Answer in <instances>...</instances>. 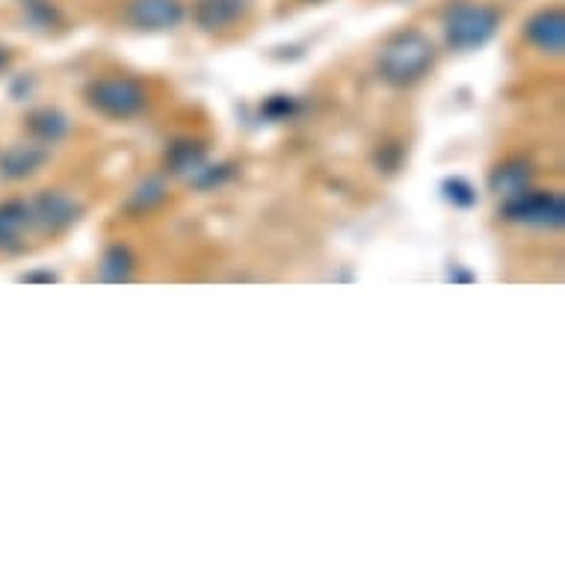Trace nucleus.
<instances>
[{
	"label": "nucleus",
	"instance_id": "1",
	"mask_svg": "<svg viewBox=\"0 0 565 565\" xmlns=\"http://www.w3.org/2000/svg\"><path fill=\"white\" fill-rule=\"evenodd\" d=\"M436 65V45L420 30H399L382 45L380 77L394 89H408L420 84Z\"/></svg>",
	"mask_w": 565,
	"mask_h": 565
},
{
	"label": "nucleus",
	"instance_id": "2",
	"mask_svg": "<svg viewBox=\"0 0 565 565\" xmlns=\"http://www.w3.org/2000/svg\"><path fill=\"white\" fill-rule=\"evenodd\" d=\"M501 10L491 7L486 0H456L450 3L441 19V30H445L447 47L454 51H480L494 39L498 28H501Z\"/></svg>",
	"mask_w": 565,
	"mask_h": 565
},
{
	"label": "nucleus",
	"instance_id": "3",
	"mask_svg": "<svg viewBox=\"0 0 565 565\" xmlns=\"http://www.w3.org/2000/svg\"><path fill=\"white\" fill-rule=\"evenodd\" d=\"M84 102L104 119L128 121L149 107V93L134 77H95L84 89Z\"/></svg>",
	"mask_w": 565,
	"mask_h": 565
},
{
	"label": "nucleus",
	"instance_id": "4",
	"mask_svg": "<svg viewBox=\"0 0 565 565\" xmlns=\"http://www.w3.org/2000/svg\"><path fill=\"white\" fill-rule=\"evenodd\" d=\"M503 220L512 225H527L539 232H556L565 225V202L559 193H527L515 195L510 202H503Z\"/></svg>",
	"mask_w": 565,
	"mask_h": 565
},
{
	"label": "nucleus",
	"instance_id": "5",
	"mask_svg": "<svg viewBox=\"0 0 565 565\" xmlns=\"http://www.w3.org/2000/svg\"><path fill=\"white\" fill-rule=\"evenodd\" d=\"M30 202V216H33V232L36 234H60L72 228L81 214V204L72 195L60 193V190H45V193L33 195Z\"/></svg>",
	"mask_w": 565,
	"mask_h": 565
},
{
	"label": "nucleus",
	"instance_id": "6",
	"mask_svg": "<svg viewBox=\"0 0 565 565\" xmlns=\"http://www.w3.org/2000/svg\"><path fill=\"white\" fill-rule=\"evenodd\" d=\"M121 19L134 30L146 33H167L184 21V3L181 0H128Z\"/></svg>",
	"mask_w": 565,
	"mask_h": 565
},
{
	"label": "nucleus",
	"instance_id": "7",
	"mask_svg": "<svg viewBox=\"0 0 565 565\" xmlns=\"http://www.w3.org/2000/svg\"><path fill=\"white\" fill-rule=\"evenodd\" d=\"M33 232V216H30L28 199H10L0 202V252L15 255L28 249V237Z\"/></svg>",
	"mask_w": 565,
	"mask_h": 565
},
{
	"label": "nucleus",
	"instance_id": "8",
	"mask_svg": "<svg viewBox=\"0 0 565 565\" xmlns=\"http://www.w3.org/2000/svg\"><path fill=\"white\" fill-rule=\"evenodd\" d=\"M524 36L542 54L559 56L565 47V12L559 7L533 12L524 24Z\"/></svg>",
	"mask_w": 565,
	"mask_h": 565
},
{
	"label": "nucleus",
	"instance_id": "9",
	"mask_svg": "<svg viewBox=\"0 0 565 565\" xmlns=\"http://www.w3.org/2000/svg\"><path fill=\"white\" fill-rule=\"evenodd\" d=\"M252 10V0H195L193 19L204 33H223L237 28Z\"/></svg>",
	"mask_w": 565,
	"mask_h": 565
},
{
	"label": "nucleus",
	"instance_id": "10",
	"mask_svg": "<svg viewBox=\"0 0 565 565\" xmlns=\"http://www.w3.org/2000/svg\"><path fill=\"white\" fill-rule=\"evenodd\" d=\"M47 149L39 146V142H19V146H10V149L0 151V178L7 181H24V178H33L39 169L47 163Z\"/></svg>",
	"mask_w": 565,
	"mask_h": 565
},
{
	"label": "nucleus",
	"instance_id": "11",
	"mask_svg": "<svg viewBox=\"0 0 565 565\" xmlns=\"http://www.w3.org/2000/svg\"><path fill=\"white\" fill-rule=\"evenodd\" d=\"M530 184H533V169H530L527 160H507V163H501V167L491 172V193L498 195V199H503V202H510V199H515V195L527 193Z\"/></svg>",
	"mask_w": 565,
	"mask_h": 565
},
{
	"label": "nucleus",
	"instance_id": "12",
	"mask_svg": "<svg viewBox=\"0 0 565 565\" xmlns=\"http://www.w3.org/2000/svg\"><path fill=\"white\" fill-rule=\"evenodd\" d=\"M28 130L30 137L36 139L39 146H54L60 139L68 137L72 130V121L68 116L60 110H51V107H42V110L30 113L28 116Z\"/></svg>",
	"mask_w": 565,
	"mask_h": 565
},
{
	"label": "nucleus",
	"instance_id": "13",
	"mask_svg": "<svg viewBox=\"0 0 565 565\" xmlns=\"http://www.w3.org/2000/svg\"><path fill=\"white\" fill-rule=\"evenodd\" d=\"M134 267H137L134 252H130L125 243H113L110 249L104 252L102 264H98V273H102L104 281H128Z\"/></svg>",
	"mask_w": 565,
	"mask_h": 565
},
{
	"label": "nucleus",
	"instance_id": "14",
	"mask_svg": "<svg viewBox=\"0 0 565 565\" xmlns=\"http://www.w3.org/2000/svg\"><path fill=\"white\" fill-rule=\"evenodd\" d=\"M167 163L175 175H193L195 169L207 163V160H204V149L199 142H175L172 151H169Z\"/></svg>",
	"mask_w": 565,
	"mask_h": 565
},
{
	"label": "nucleus",
	"instance_id": "15",
	"mask_svg": "<svg viewBox=\"0 0 565 565\" xmlns=\"http://www.w3.org/2000/svg\"><path fill=\"white\" fill-rule=\"evenodd\" d=\"M167 199V186L160 184L158 178H149L146 184H139L128 199V207H137V211H151L154 204H160Z\"/></svg>",
	"mask_w": 565,
	"mask_h": 565
},
{
	"label": "nucleus",
	"instance_id": "16",
	"mask_svg": "<svg viewBox=\"0 0 565 565\" xmlns=\"http://www.w3.org/2000/svg\"><path fill=\"white\" fill-rule=\"evenodd\" d=\"M445 190H447V199H450L454 204H459V207H471V204L477 202V193H473V186L468 184V181H462V178H454V181H447Z\"/></svg>",
	"mask_w": 565,
	"mask_h": 565
},
{
	"label": "nucleus",
	"instance_id": "17",
	"mask_svg": "<svg viewBox=\"0 0 565 565\" xmlns=\"http://www.w3.org/2000/svg\"><path fill=\"white\" fill-rule=\"evenodd\" d=\"M10 65H12V51L7 45H0V77L10 72Z\"/></svg>",
	"mask_w": 565,
	"mask_h": 565
},
{
	"label": "nucleus",
	"instance_id": "18",
	"mask_svg": "<svg viewBox=\"0 0 565 565\" xmlns=\"http://www.w3.org/2000/svg\"><path fill=\"white\" fill-rule=\"evenodd\" d=\"M24 281H56L54 273H28V276H21Z\"/></svg>",
	"mask_w": 565,
	"mask_h": 565
},
{
	"label": "nucleus",
	"instance_id": "19",
	"mask_svg": "<svg viewBox=\"0 0 565 565\" xmlns=\"http://www.w3.org/2000/svg\"><path fill=\"white\" fill-rule=\"evenodd\" d=\"M311 3H320V0H311Z\"/></svg>",
	"mask_w": 565,
	"mask_h": 565
},
{
	"label": "nucleus",
	"instance_id": "20",
	"mask_svg": "<svg viewBox=\"0 0 565 565\" xmlns=\"http://www.w3.org/2000/svg\"><path fill=\"white\" fill-rule=\"evenodd\" d=\"M21 3H30V0H21Z\"/></svg>",
	"mask_w": 565,
	"mask_h": 565
}]
</instances>
